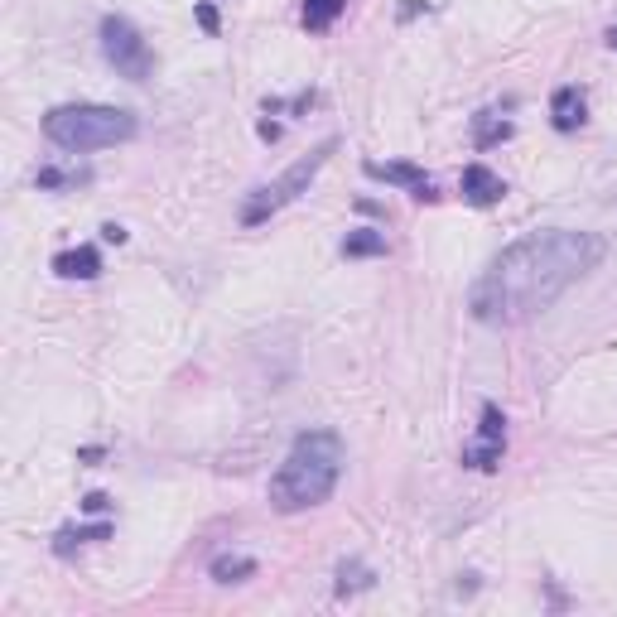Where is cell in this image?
Segmentation results:
<instances>
[{"label": "cell", "instance_id": "cell-1", "mask_svg": "<svg viewBox=\"0 0 617 617\" xmlns=\"http://www.w3.org/2000/svg\"><path fill=\"white\" fill-rule=\"evenodd\" d=\"M603 256H608V242L598 232H569V227L531 232L487 261V270L468 290V309L487 328L531 323L589 270H598Z\"/></svg>", "mask_w": 617, "mask_h": 617}, {"label": "cell", "instance_id": "cell-2", "mask_svg": "<svg viewBox=\"0 0 617 617\" xmlns=\"http://www.w3.org/2000/svg\"><path fill=\"white\" fill-rule=\"evenodd\" d=\"M343 463H348V449L333 430H309L290 444L285 463L275 468L270 478V507L295 516V511L323 507L333 497V487L343 478Z\"/></svg>", "mask_w": 617, "mask_h": 617}, {"label": "cell", "instance_id": "cell-3", "mask_svg": "<svg viewBox=\"0 0 617 617\" xmlns=\"http://www.w3.org/2000/svg\"><path fill=\"white\" fill-rule=\"evenodd\" d=\"M135 131H140V126H135L131 111L102 107V102H68V107H54L44 116V135L54 140L58 150H73V155L107 150V145H126Z\"/></svg>", "mask_w": 617, "mask_h": 617}, {"label": "cell", "instance_id": "cell-4", "mask_svg": "<svg viewBox=\"0 0 617 617\" xmlns=\"http://www.w3.org/2000/svg\"><path fill=\"white\" fill-rule=\"evenodd\" d=\"M333 150H338V140L328 135V140H323V145H314L304 160L290 164L280 179H270V184H261V188H251V193H246V203H242V227H261L266 217H275L280 208H290L299 193L314 184V174H319L323 164H328V155H333Z\"/></svg>", "mask_w": 617, "mask_h": 617}, {"label": "cell", "instance_id": "cell-5", "mask_svg": "<svg viewBox=\"0 0 617 617\" xmlns=\"http://www.w3.org/2000/svg\"><path fill=\"white\" fill-rule=\"evenodd\" d=\"M102 54H107V63L121 78L131 82H145L155 73V54H150V44L140 39V29L126 15H107L102 20Z\"/></svg>", "mask_w": 617, "mask_h": 617}, {"label": "cell", "instance_id": "cell-6", "mask_svg": "<svg viewBox=\"0 0 617 617\" xmlns=\"http://www.w3.org/2000/svg\"><path fill=\"white\" fill-rule=\"evenodd\" d=\"M507 454V415L497 405H483V425H478V439L463 444V468H478V473H492Z\"/></svg>", "mask_w": 617, "mask_h": 617}, {"label": "cell", "instance_id": "cell-7", "mask_svg": "<svg viewBox=\"0 0 617 617\" xmlns=\"http://www.w3.org/2000/svg\"><path fill=\"white\" fill-rule=\"evenodd\" d=\"M458 188H463V203H473V208H492V203H502V198H507L502 174H492L487 164H468V169H463V179H458Z\"/></svg>", "mask_w": 617, "mask_h": 617}, {"label": "cell", "instance_id": "cell-8", "mask_svg": "<svg viewBox=\"0 0 617 617\" xmlns=\"http://www.w3.org/2000/svg\"><path fill=\"white\" fill-rule=\"evenodd\" d=\"M367 174L372 179H386V184H401V188H410V198L415 203H434L439 193H434V184L415 169V164H381V160H367Z\"/></svg>", "mask_w": 617, "mask_h": 617}, {"label": "cell", "instance_id": "cell-9", "mask_svg": "<svg viewBox=\"0 0 617 617\" xmlns=\"http://www.w3.org/2000/svg\"><path fill=\"white\" fill-rule=\"evenodd\" d=\"M550 121H555V131H579V126L589 121L584 92H579V87H560V92L550 97Z\"/></svg>", "mask_w": 617, "mask_h": 617}, {"label": "cell", "instance_id": "cell-10", "mask_svg": "<svg viewBox=\"0 0 617 617\" xmlns=\"http://www.w3.org/2000/svg\"><path fill=\"white\" fill-rule=\"evenodd\" d=\"M54 275H63V280H97V275H102V256H97V246H73V251H58V256H54Z\"/></svg>", "mask_w": 617, "mask_h": 617}, {"label": "cell", "instance_id": "cell-11", "mask_svg": "<svg viewBox=\"0 0 617 617\" xmlns=\"http://www.w3.org/2000/svg\"><path fill=\"white\" fill-rule=\"evenodd\" d=\"M111 521H97V526H63L54 536V555H73L78 545H92V540H107Z\"/></svg>", "mask_w": 617, "mask_h": 617}, {"label": "cell", "instance_id": "cell-12", "mask_svg": "<svg viewBox=\"0 0 617 617\" xmlns=\"http://www.w3.org/2000/svg\"><path fill=\"white\" fill-rule=\"evenodd\" d=\"M348 10V0H304V29H314V34H323V29L338 25V15Z\"/></svg>", "mask_w": 617, "mask_h": 617}, {"label": "cell", "instance_id": "cell-13", "mask_svg": "<svg viewBox=\"0 0 617 617\" xmlns=\"http://www.w3.org/2000/svg\"><path fill=\"white\" fill-rule=\"evenodd\" d=\"M343 256H352V261H362V256H386V237L372 232V227H357V232L343 237Z\"/></svg>", "mask_w": 617, "mask_h": 617}, {"label": "cell", "instance_id": "cell-14", "mask_svg": "<svg viewBox=\"0 0 617 617\" xmlns=\"http://www.w3.org/2000/svg\"><path fill=\"white\" fill-rule=\"evenodd\" d=\"M251 574H256V560H251V555H217L213 560L217 584H246Z\"/></svg>", "mask_w": 617, "mask_h": 617}, {"label": "cell", "instance_id": "cell-15", "mask_svg": "<svg viewBox=\"0 0 617 617\" xmlns=\"http://www.w3.org/2000/svg\"><path fill=\"white\" fill-rule=\"evenodd\" d=\"M511 135V121H502V116H497V111H483V116H478V145H497V140H507Z\"/></svg>", "mask_w": 617, "mask_h": 617}, {"label": "cell", "instance_id": "cell-16", "mask_svg": "<svg viewBox=\"0 0 617 617\" xmlns=\"http://www.w3.org/2000/svg\"><path fill=\"white\" fill-rule=\"evenodd\" d=\"M372 584V574L362 569V564H338V593H352V589H367Z\"/></svg>", "mask_w": 617, "mask_h": 617}, {"label": "cell", "instance_id": "cell-17", "mask_svg": "<svg viewBox=\"0 0 617 617\" xmlns=\"http://www.w3.org/2000/svg\"><path fill=\"white\" fill-rule=\"evenodd\" d=\"M198 25L208 29V34H217V29H222V25H217V10H213V5H208V0L198 5Z\"/></svg>", "mask_w": 617, "mask_h": 617}, {"label": "cell", "instance_id": "cell-18", "mask_svg": "<svg viewBox=\"0 0 617 617\" xmlns=\"http://www.w3.org/2000/svg\"><path fill=\"white\" fill-rule=\"evenodd\" d=\"M107 507H111L107 492H87V497H82V511H107Z\"/></svg>", "mask_w": 617, "mask_h": 617}, {"label": "cell", "instance_id": "cell-19", "mask_svg": "<svg viewBox=\"0 0 617 617\" xmlns=\"http://www.w3.org/2000/svg\"><path fill=\"white\" fill-rule=\"evenodd\" d=\"M102 242L121 246V242H126V227H116V222H107V227H102Z\"/></svg>", "mask_w": 617, "mask_h": 617}, {"label": "cell", "instance_id": "cell-20", "mask_svg": "<svg viewBox=\"0 0 617 617\" xmlns=\"http://www.w3.org/2000/svg\"><path fill=\"white\" fill-rule=\"evenodd\" d=\"M608 44H613V49H617V25H613V29H608Z\"/></svg>", "mask_w": 617, "mask_h": 617}]
</instances>
